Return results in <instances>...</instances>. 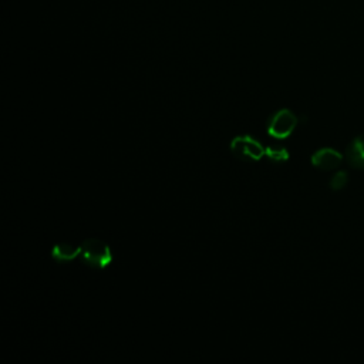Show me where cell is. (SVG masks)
Listing matches in <instances>:
<instances>
[{
	"label": "cell",
	"mask_w": 364,
	"mask_h": 364,
	"mask_svg": "<svg viewBox=\"0 0 364 364\" xmlns=\"http://www.w3.org/2000/svg\"><path fill=\"white\" fill-rule=\"evenodd\" d=\"M347 162L357 169H364V135L354 138L346 151Z\"/></svg>",
	"instance_id": "5"
},
{
	"label": "cell",
	"mask_w": 364,
	"mask_h": 364,
	"mask_svg": "<svg viewBox=\"0 0 364 364\" xmlns=\"http://www.w3.org/2000/svg\"><path fill=\"white\" fill-rule=\"evenodd\" d=\"M78 259L92 269H105L108 264H111L114 256L105 242L97 237H91L85 239L80 245Z\"/></svg>",
	"instance_id": "1"
},
{
	"label": "cell",
	"mask_w": 364,
	"mask_h": 364,
	"mask_svg": "<svg viewBox=\"0 0 364 364\" xmlns=\"http://www.w3.org/2000/svg\"><path fill=\"white\" fill-rule=\"evenodd\" d=\"M80 255V246H73L68 243H58L53 247L51 250V256L55 262L60 263H65V262H73L74 259H77Z\"/></svg>",
	"instance_id": "6"
},
{
	"label": "cell",
	"mask_w": 364,
	"mask_h": 364,
	"mask_svg": "<svg viewBox=\"0 0 364 364\" xmlns=\"http://www.w3.org/2000/svg\"><path fill=\"white\" fill-rule=\"evenodd\" d=\"M272 162H286L289 159V151L283 146H266V154Z\"/></svg>",
	"instance_id": "7"
},
{
	"label": "cell",
	"mask_w": 364,
	"mask_h": 364,
	"mask_svg": "<svg viewBox=\"0 0 364 364\" xmlns=\"http://www.w3.org/2000/svg\"><path fill=\"white\" fill-rule=\"evenodd\" d=\"M230 152L243 161H259L266 154V146L252 135H237L229 144Z\"/></svg>",
	"instance_id": "3"
},
{
	"label": "cell",
	"mask_w": 364,
	"mask_h": 364,
	"mask_svg": "<svg viewBox=\"0 0 364 364\" xmlns=\"http://www.w3.org/2000/svg\"><path fill=\"white\" fill-rule=\"evenodd\" d=\"M347 182H348V173L346 171H338L331 176L330 188L333 191H340L347 185Z\"/></svg>",
	"instance_id": "8"
},
{
	"label": "cell",
	"mask_w": 364,
	"mask_h": 364,
	"mask_svg": "<svg viewBox=\"0 0 364 364\" xmlns=\"http://www.w3.org/2000/svg\"><path fill=\"white\" fill-rule=\"evenodd\" d=\"M343 162V155L333 148H321L311 155L313 166L321 171H331L340 166Z\"/></svg>",
	"instance_id": "4"
},
{
	"label": "cell",
	"mask_w": 364,
	"mask_h": 364,
	"mask_svg": "<svg viewBox=\"0 0 364 364\" xmlns=\"http://www.w3.org/2000/svg\"><path fill=\"white\" fill-rule=\"evenodd\" d=\"M299 124V118L289 108L276 111L267 121V134L276 139L289 138Z\"/></svg>",
	"instance_id": "2"
}]
</instances>
